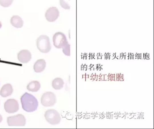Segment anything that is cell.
<instances>
[{
    "mask_svg": "<svg viewBox=\"0 0 154 129\" xmlns=\"http://www.w3.org/2000/svg\"><path fill=\"white\" fill-rule=\"evenodd\" d=\"M20 100L22 108L26 112H33L38 108V100L31 94L25 93L21 97Z\"/></svg>",
    "mask_w": 154,
    "mask_h": 129,
    "instance_id": "cell-1",
    "label": "cell"
},
{
    "mask_svg": "<svg viewBox=\"0 0 154 129\" xmlns=\"http://www.w3.org/2000/svg\"><path fill=\"white\" fill-rule=\"evenodd\" d=\"M37 46L41 53H48L51 50L49 37L46 35H40L37 40Z\"/></svg>",
    "mask_w": 154,
    "mask_h": 129,
    "instance_id": "cell-2",
    "label": "cell"
},
{
    "mask_svg": "<svg viewBox=\"0 0 154 129\" xmlns=\"http://www.w3.org/2000/svg\"><path fill=\"white\" fill-rule=\"evenodd\" d=\"M44 117L46 121L51 125H58L61 120V117L59 112L55 109L46 110L44 114Z\"/></svg>",
    "mask_w": 154,
    "mask_h": 129,
    "instance_id": "cell-3",
    "label": "cell"
},
{
    "mask_svg": "<svg viewBox=\"0 0 154 129\" xmlns=\"http://www.w3.org/2000/svg\"><path fill=\"white\" fill-rule=\"evenodd\" d=\"M56 102V97L53 92H46L43 94L41 97V103L44 107H53Z\"/></svg>",
    "mask_w": 154,
    "mask_h": 129,
    "instance_id": "cell-4",
    "label": "cell"
},
{
    "mask_svg": "<svg viewBox=\"0 0 154 129\" xmlns=\"http://www.w3.org/2000/svg\"><path fill=\"white\" fill-rule=\"evenodd\" d=\"M54 46L57 48H62L68 44L67 38L64 33L58 32L55 33L53 37Z\"/></svg>",
    "mask_w": 154,
    "mask_h": 129,
    "instance_id": "cell-5",
    "label": "cell"
},
{
    "mask_svg": "<svg viewBox=\"0 0 154 129\" xmlns=\"http://www.w3.org/2000/svg\"><path fill=\"white\" fill-rule=\"evenodd\" d=\"M7 122L9 126H24L26 124V120L24 116L19 114L8 117Z\"/></svg>",
    "mask_w": 154,
    "mask_h": 129,
    "instance_id": "cell-6",
    "label": "cell"
},
{
    "mask_svg": "<svg viewBox=\"0 0 154 129\" xmlns=\"http://www.w3.org/2000/svg\"><path fill=\"white\" fill-rule=\"evenodd\" d=\"M5 110L9 114L15 113L17 112L19 108L17 101L14 99H8L4 104Z\"/></svg>",
    "mask_w": 154,
    "mask_h": 129,
    "instance_id": "cell-7",
    "label": "cell"
},
{
    "mask_svg": "<svg viewBox=\"0 0 154 129\" xmlns=\"http://www.w3.org/2000/svg\"><path fill=\"white\" fill-rule=\"evenodd\" d=\"M59 14V11L56 7H51L46 10L45 17L48 22H53L57 19Z\"/></svg>",
    "mask_w": 154,
    "mask_h": 129,
    "instance_id": "cell-8",
    "label": "cell"
},
{
    "mask_svg": "<svg viewBox=\"0 0 154 129\" xmlns=\"http://www.w3.org/2000/svg\"><path fill=\"white\" fill-rule=\"evenodd\" d=\"M31 59V54L28 50H22L18 54V59L22 63H27Z\"/></svg>",
    "mask_w": 154,
    "mask_h": 129,
    "instance_id": "cell-9",
    "label": "cell"
},
{
    "mask_svg": "<svg viewBox=\"0 0 154 129\" xmlns=\"http://www.w3.org/2000/svg\"><path fill=\"white\" fill-rule=\"evenodd\" d=\"M13 92V89L10 84H7L3 86L0 91V95L3 97L10 96Z\"/></svg>",
    "mask_w": 154,
    "mask_h": 129,
    "instance_id": "cell-10",
    "label": "cell"
},
{
    "mask_svg": "<svg viewBox=\"0 0 154 129\" xmlns=\"http://www.w3.org/2000/svg\"><path fill=\"white\" fill-rule=\"evenodd\" d=\"M46 67V62L44 59H40L35 62L33 69L36 73H40L44 71Z\"/></svg>",
    "mask_w": 154,
    "mask_h": 129,
    "instance_id": "cell-11",
    "label": "cell"
},
{
    "mask_svg": "<svg viewBox=\"0 0 154 129\" xmlns=\"http://www.w3.org/2000/svg\"><path fill=\"white\" fill-rule=\"evenodd\" d=\"M10 22L12 25L17 28H21L23 25V21L19 16H13L11 18Z\"/></svg>",
    "mask_w": 154,
    "mask_h": 129,
    "instance_id": "cell-12",
    "label": "cell"
},
{
    "mask_svg": "<svg viewBox=\"0 0 154 129\" xmlns=\"http://www.w3.org/2000/svg\"><path fill=\"white\" fill-rule=\"evenodd\" d=\"M40 84L38 81H34L31 82L27 86V89L31 92H37L40 90Z\"/></svg>",
    "mask_w": 154,
    "mask_h": 129,
    "instance_id": "cell-13",
    "label": "cell"
},
{
    "mask_svg": "<svg viewBox=\"0 0 154 129\" xmlns=\"http://www.w3.org/2000/svg\"><path fill=\"white\" fill-rule=\"evenodd\" d=\"M52 85L53 88L55 89H61L64 86V80L61 78H56L53 80Z\"/></svg>",
    "mask_w": 154,
    "mask_h": 129,
    "instance_id": "cell-14",
    "label": "cell"
},
{
    "mask_svg": "<svg viewBox=\"0 0 154 129\" xmlns=\"http://www.w3.org/2000/svg\"><path fill=\"white\" fill-rule=\"evenodd\" d=\"M13 0H0V5L3 7H8L11 6Z\"/></svg>",
    "mask_w": 154,
    "mask_h": 129,
    "instance_id": "cell-15",
    "label": "cell"
},
{
    "mask_svg": "<svg viewBox=\"0 0 154 129\" xmlns=\"http://www.w3.org/2000/svg\"><path fill=\"white\" fill-rule=\"evenodd\" d=\"M64 55L67 56H70V45L67 44L62 48Z\"/></svg>",
    "mask_w": 154,
    "mask_h": 129,
    "instance_id": "cell-16",
    "label": "cell"
},
{
    "mask_svg": "<svg viewBox=\"0 0 154 129\" xmlns=\"http://www.w3.org/2000/svg\"><path fill=\"white\" fill-rule=\"evenodd\" d=\"M2 120H3L2 116H1V114H0V123L2 122Z\"/></svg>",
    "mask_w": 154,
    "mask_h": 129,
    "instance_id": "cell-17",
    "label": "cell"
},
{
    "mask_svg": "<svg viewBox=\"0 0 154 129\" xmlns=\"http://www.w3.org/2000/svg\"><path fill=\"white\" fill-rule=\"evenodd\" d=\"M1 27H2V23H1V22H0V29Z\"/></svg>",
    "mask_w": 154,
    "mask_h": 129,
    "instance_id": "cell-18",
    "label": "cell"
}]
</instances>
